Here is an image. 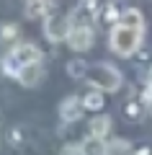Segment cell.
I'll list each match as a JSON object with an SVG mask.
<instances>
[{
    "label": "cell",
    "mask_w": 152,
    "mask_h": 155,
    "mask_svg": "<svg viewBox=\"0 0 152 155\" xmlns=\"http://www.w3.org/2000/svg\"><path fill=\"white\" fill-rule=\"evenodd\" d=\"M39 60H41V49H39L36 44H31V41H23V44H16L5 57H3L0 67H3V72H5L8 78H18V72H21L23 67L34 65V62H39Z\"/></svg>",
    "instance_id": "1"
},
{
    "label": "cell",
    "mask_w": 152,
    "mask_h": 155,
    "mask_svg": "<svg viewBox=\"0 0 152 155\" xmlns=\"http://www.w3.org/2000/svg\"><path fill=\"white\" fill-rule=\"evenodd\" d=\"M142 36H144V31H139V28H131V26H126V23H116V26L111 28L108 41H111V49H114L116 54L131 57L139 49Z\"/></svg>",
    "instance_id": "2"
},
{
    "label": "cell",
    "mask_w": 152,
    "mask_h": 155,
    "mask_svg": "<svg viewBox=\"0 0 152 155\" xmlns=\"http://www.w3.org/2000/svg\"><path fill=\"white\" fill-rule=\"evenodd\" d=\"M93 88H101L103 93H114L121 88V72L114 65H106V62H98V65H88L85 78Z\"/></svg>",
    "instance_id": "3"
},
{
    "label": "cell",
    "mask_w": 152,
    "mask_h": 155,
    "mask_svg": "<svg viewBox=\"0 0 152 155\" xmlns=\"http://www.w3.org/2000/svg\"><path fill=\"white\" fill-rule=\"evenodd\" d=\"M72 26V18L70 16H60V13H52V16H44V36L49 41H65L67 31Z\"/></svg>",
    "instance_id": "4"
},
{
    "label": "cell",
    "mask_w": 152,
    "mask_h": 155,
    "mask_svg": "<svg viewBox=\"0 0 152 155\" xmlns=\"http://www.w3.org/2000/svg\"><path fill=\"white\" fill-rule=\"evenodd\" d=\"M93 39H95V34H93L90 26H85V23H72L65 41H67V47L72 52H88L93 47Z\"/></svg>",
    "instance_id": "5"
},
{
    "label": "cell",
    "mask_w": 152,
    "mask_h": 155,
    "mask_svg": "<svg viewBox=\"0 0 152 155\" xmlns=\"http://www.w3.org/2000/svg\"><path fill=\"white\" fill-rule=\"evenodd\" d=\"M82 111H85L82 98H77V96H67V98H62V104H60V119L65 124H72V122H77V119L82 116Z\"/></svg>",
    "instance_id": "6"
},
{
    "label": "cell",
    "mask_w": 152,
    "mask_h": 155,
    "mask_svg": "<svg viewBox=\"0 0 152 155\" xmlns=\"http://www.w3.org/2000/svg\"><path fill=\"white\" fill-rule=\"evenodd\" d=\"M47 78V70H44V65H41V60L39 62H34V65H28V67H23L21 72H18V83L21 85H26V88H34V85H39Z\"/></svg>",
    "instance_id": "7"
},
{
    "label": "cell",
    "mask_w": 152,
    "mask_h": 155,
    "mask_svg": "<svg viewBox=\"0 0 152 155\" xmlns=\"http://www.w3.org/2000/svg\"><path fill=\"white\" fill-rule=\"evenodd\" d=\"M119 23H126V26H131V28L144 31V16H142V11H137V8H126V11H121Z\"/></svg>",
    "instance_id": "8"
},
{
    "label": "cell",
    "mask_w": 152,
    "mask_h": 155,
    "mask_svg": "<svg viewBox=\"0 0 152 155\" xmlns=\"http://www.w3.org/2000/svg\"><path fill=\"white\" fill-rule=\"evenodd\" d=\"M111 132V116L108 114H98L90 119V134H95V137H103Z\"/></svg>",
    "instance_id": "9"
},
{
    "label": "cell",
    "mask_w": 152,
    "mask_h": 155,
    "mask_svg": "<svg viewBox=\"0 0 152 155\" xmlns=\"http://www.w3.org/2000/svg\"><path fill=\"white\" fill-rule=\"evenodd\" d=\"M82 145V155H106V142L103 137H95V134H90V137L85 140Z\"/></svg>",
    "instance_id": "10"
},
{
    "label": "cell",
    "mask_w": 152,
    "mask_h": 155,
    "mask_svg": "<svg viewBox=\"0 0 152 155\" xmlns=\"http://www.w3.org/2000/svg\"><path fill=\"white\" fill-rule=\"evenodd\" d=\"M131 153H134L131 142H126V140H121V137L106 142V155H131Z\"/></svg>",
    "instance_id": "11"
},
{
    "label": "cell",
    "mask_w": 152,
    "mask_h": 155,
    "mask_svg": "<svg viewBox=\"0 0 152 155\" xmlns=\"http://www.w3.org/2000/svg\"><path fill=\"white\" fill-rule=\"evenodd\" d=\"M49 11V0H26V16L28 18H44Z\"/></svg>",
    "instance_id": "12"
},
{
    "label": "cell",
    "mask_w": 152,
    "mask_h": 155,
    "mask_svg": "<svg viewBox=\"0 0 152 155\" xmlns=\"http://www.w3.org/2000/svg\"><path fill=\"white\" fill-rule=\"evenodd\" d=\"M82 106H85L88 111H101V109H103V91L95 88V91H90V93H85Z\"/></svg>",
    "instance_id": "13"
},
{
    "label": "cell",
    "mask_w": 152,
    "mask_h": 155,
    "mask_svg": "<svg viewBox=\"0 0 152 155\" xmlns=\"http://www.w3.org/2000/svg\"><path fill=\"white\" fill-rule=\"evenodd\" d=\"M85 70H88L85 60H70V65H67V75L75 78V80H82L85 78Z\"/></svg>",
    "instance_id": "14"
},
{
    "label": "cell",
    "mask_w": 152,
    "mask_h": 155,
    "mask_svg": "<svg viewBox=\"0 0 152 155\" xmlns=\"http://www.w3.org/2000/svg\"><path fill=\"white\" fill-rule=\"evenodd\" d=\"M119 16H121V11L114 5V3H108V5L101 11V21H106V23H116V21H119Z\"/></svg>",
    "instance_id": "15"
},
{
    "label": "cell",
    "mask_w": 152,
    "mask_h": 155,
    "mask_svg": "<svg viewBox=\"0 0 152 155\" xmlns=\"http://www.w3.org/2000/svg\"><path fill=\"white\" fill-rule=\"evenodd\" d=\"M16 36H18L16 23H3V26H0V41H13Z\"/></svg>",
    "instance_id": "16"
},
{
    "label": "cell",
    "mask_w": 152,
    "mask_h": 155,
    "mask_svg": "<svg viewBox=\"0 0 152 155\" xmlns=\"http://www.w3.org/2000/svg\"><path fill=\"white\" fill-rule=\"evenodd\" d=\"M60 155H82V145H65Z\"/></svg>",
    "instance_id": "17"
},
{
    "label": "cell",
    "mask_w": 152,
    "mask_h": 155,
    "mask_svg": "<svg viewBox=\"0 0 152 155\" xmlns=\"http://www.w3.org/2000/svg\"><path fill=\"white\" fill-rule=\"evenodd\" d=\"M142 104H152V78L147 80V88H144V96H142Z\"/></svg>",
    "instance_id": "18"
},
{
    "label": "cell",
    "mask_w": 152,
    "mask_h": 155,
    "mask_svg": "<svg viewBox=\"0 0 152 155\" xmlns=\"http://www.w3.org/2000/svg\"><path fill=\"white\" fill-rule=\"evenodd\" d=\"M126 114H129L131 116V119H137V116H139V104H129V106H126Z\"/></svg>",
    "instance_id": "19"
},
{
    "label": "cell",
    "mask_w": 152,
    "mask_h": 155,
    "mask_svg": "<svg viewBox=\"0 0 152 155\" xmlns=\"http://www.w3.org/2000/svg\"><path fill=\"white\" fill-rule=\"evenodd\" d=\"M131 155H152V150L147 147V145H142V147H139V150H134Z\"/></svg>",
    "instance_id": "20"
},
{
    "label": "cell",
    "mask_w": 152,
    "mask_h": 155,
    "mask_svg": "<svg viewBox=\"0 0 152 155\" xmlns=\"http://www.w3.org/2000/svg\"><path fill=\"white\" fill-rule=\"evenodd\" d=\"M82 3H95V0H82Z\"/></svg>",
    "instance_id": "21"
},
{
    "label": "cell",
    "mask_w": 152,
    "mask_h": 155,
    "mask_svg": "<svg viewBox=\"0 0 152 155\" xmlns=\"http://www.w3.org/2000/svg\"><path fill=\"white\" fill-rule=\"evenodd\" d=\"M150 78H152V70H150Z\"/></svg>",
    "instance_id": "22"
}]
</instances>
